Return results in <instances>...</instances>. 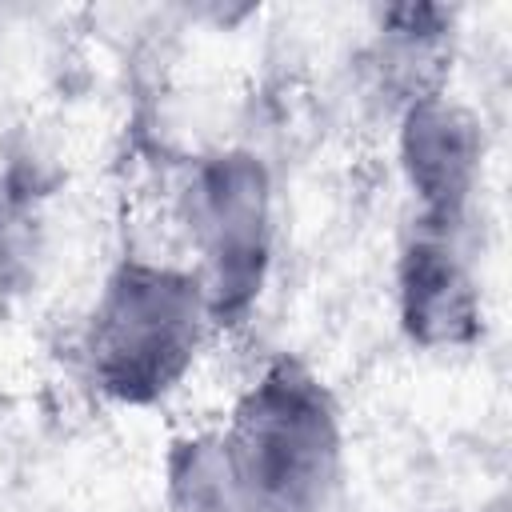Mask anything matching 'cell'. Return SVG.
<instances>
[{
	"label": "cell",
	"instance_id": "cell-1",
	"mask_svg": "<svg viewBox=\"0 0 512 512\" xmlns=\"http://www.w3.org/2000/svg\"><path fill=\"white\" fill-rule=\"evenodd\" d=\"M212 328L208 296L192 268L124 256L84 320L80 356L96 392L144 408L184 384Z\"/></svg>",
	"mask_w": 512,
	"mask_h": 512
},
{
	"label": "cell",
	"instance_id": "cell-2",
	"mask_svg": "<svg viewBox=\"0 0 512 512\" xmlns=\"http://www.w3.org/2000/svg\"><path fill=\"white\" fill-rule=\"evenodd\" d=\"M244 512H328L344 432L324 380L300 360H272L236 400L220 432Z\"/></svg>",
	"mask_w": 512,
	"mask_h": 512
},
{
	"label": "cell",
	"instance_id": "cell-3",
	"mask_svg": "<svg viewBox=\"0 0 512 512\" xmlns=\"http://www.w3.org/2000/svg\"><path fill=\"white\" fill-rule=\"evenodd\" d=\"M184 216L200 264L212 324L248 316L264 288L272 256V184L252 152H216L196 164L184 192Z\"/></svg>",
	"mask_w": 512,
	"mask_h": 512
},
{
	"label": "cell",
	"instance_id": "cell-4",
	"mask_svg": "<svg viewBox=\"0 0 512 512\" xmlns=\"http://www.w3.org/2000/svg\"><path fill=\"white\" fill-rule=\"evenodd\" d=\"M480 124L444 92L420 96L400 112V168L416 196V224L460 232L480 180Z\"/></svg>",
	"mask_w": 512,
	"mask_h": 512
},
{
	"label": "cell",
	"instance_id": "cell-5",
	"mask_svg": "<svg viewBox=\"0 0 512 512\" xmlns=\"http://www.w3.org/2000/svg\"><path fill=\"white\" fill-rule=\"evenodd\" d=\"M400 328L420 348L472 344L480 328V296L460 256V232L412 224L396 268Z\"/></svg>",
	"mask_w": 512,
	"mask_h": 512
},
{
	"label": "cell",
	"instance_id": "cell-6",
	"mask_svg": "<svg viewBox=\"0 0 512 512\" xmlns=\"http://www.w3.org/2000/svg\"><path fill=\"white\" fill-rule=\"evenodd\" d=\"M168 504L172 512H244L220 432H200L172 444Z\"/></svg>",
	"mask_w": 512,
	"mask_h": 512
}]
</instances>
